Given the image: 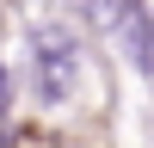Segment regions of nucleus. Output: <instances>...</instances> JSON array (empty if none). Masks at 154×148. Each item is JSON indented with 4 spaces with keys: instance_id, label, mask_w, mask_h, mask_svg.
<instances>
[{
    "instance_id": "nucleus-1",
    "label": "nucleus",
    "mask_w": 154,
    "mask_h": 148,
    "mask_svg": "<svg viewBox=\"0 0 154 148\" xmlns=\"http://www.w3.org/2000/svg\"><path fill=\"white\" fill-rule=\"evenodd\" d=\"M25 49H31V74H25L31 99L37 105H68L74 86H80V37L68 25H31Z\"/></svg>"
},
{
    "instance_id": "nucleus-3",
    "label": "nucleus",
    "mask_w": 154,
    "mask_h": 148,
    "mask_svg": "<svg viewBox=\"0 0 154 148\" xmlns=\"http://www.w3.org/2000/svg\"><path fill=\"white\" fill-rule=\"evenodd\" d=\"M12 117V68H6V56H0V123Z\"/></svg>"
},
{
    "instance_id": "nucleus-2",
    "label": "nucleus",
    "mask_w": 154,
    "mask_h": 148,
    "mask_svg": "<svg viewBox=\"0 0 154 148\" xmlns=\"http://www.w3.org/2000/svg\"><path fill=\"white\" fill-rule=\"evenodd\" d=\"M111 37L123 43V56H130L136 74H154V6H136L130 19H117Z\"/></svg>"
}]
</instances>
